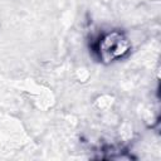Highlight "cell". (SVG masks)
<instances>
[{
  "instance_id": "6da1fadb",
  "label": "cell",
  "mask_w": 161,
  "mask_h": 161,
  "mask_svg": "<svg viewBox=\"0 0 161 161\" xmlns=\"http://www.w3.org/2000/svg\"><path fill=\"white\" fill-rule=\"evenodd\" d=\"M131 49L127 36L118 31L111 30L99 36L96 43V52L102 62H113L123 58Z\"/></svg>"
}]
</instances>
